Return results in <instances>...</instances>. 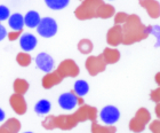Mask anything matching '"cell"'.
<instances>
[{
    "mask_svg": "<svg viewBox=\"0 0 160 133\" xmlns=\"http://www.w3.org/2000/svg\"><path fill=\"white\" fill-rule=\"evenodd\" d=\"M77 103L78 98L72 92H67V93L61 94L60 98H58V104L64 110H72L74 107L77 106Z\"/></svg>",
    "mask_w": 160,
    "mask_h": 133,
    "instance_id": "4",
    "label": "cell"
},
{
    "mask_svg": "<svg viewBox=\"0 0 160 133\" xmlns=\"http://www.w3.org/2000/svg\"><path fill=\"white\" fill-rule=\"evenodd\" d=\"M37 38L31 33H24L20 38V46L24 52L33 51L37 46Z\"/></svg>",
    "mask_w": 160,
    "mask_h": 133,
    "instance_id": "5",
    "label": "cell"
},
{
    "mask_svg": "<svg viewBox=\"0 0 160 133\" xmlns=\"http://www.w3.org/2000/svg\"><path fill=\"white\" fill-rule=\"evenodd\" d=\"M50 108H52V104L48 100H40L38 101L37 104L34 106V111L38 114V115H46L50 111Z\"/></svg>",
    "mask_w": 160,
    "mask_h": 133,
    "instance_id": "9",
    "label": "cell"
},
{
    "mask_svg": "<svg viewBox=\"0 0 160 133\" xmlns=\"http://www.w3.org/2000/svg\"><path fill=\"white\" fill-rule=\"evenodd\" d=\"M5 118H6V114H5V111H3V110L0 108V122L5 120Z\"/></svg>",
    "mask_w": 160,
    "mask_h": 133,
    "instance_id": "13",
    "label": "cell"
},
{
    "mask_svg": "<svg viewBox=\"0 0 160 133\" xmlns=\"http://www.w3.org/2000/svg\"><path fill=\"white\" fill-rule=\"evenodd\" d=\"M9 16H10L9 8L6 6H3V5H1V6H0V22L8 20Z\"/></svg>",
    "mask_w": 160,
    "mask_h": 133,
    "instance_id": "11",
    "label": "cell"
},
{
    "mask_svg": "<svg viewBox=\"0 0 160 133\" xmlns=\"http://www.w3.org/2000/svg\"><path fill=\"white\" fill-rule=\"evenodd\" d=\"M24 133H32V132H24Z\"/></svg>",
    "mask_w": 160,
    "mask_h": 133,
    "instance_id": "14",
    "label": "cell"
},
{
    "mask_svg": "<svg viewBox=\"0 0 160 133\" xmlns=\"http://www.w3.org/2000/svg\"><path fill=\"white\" fill-rule=\"evenodd\" d=\"M37 31L43 38H50L56 35L57 23L52 17H43L41 19L37 27Z\"/></svg>",
    "mask_w": 160,
    "mask_h": 133,
    "instance_id": "1",
    "label": "cell"
},
{
    "mask_svg": "<svg viewBox=\"0 0 160 133\" xmlns=\"http://www.w3.org/2000/svg\"><path fill=\"white\" fill-rule=\"evenodd\" d=\"M8 24H9L10 29H13L14 31H21L24 27L23 15L20 13H15L13 15H10L8 19Z\"/></svg>",
    "mask_w": 160,
    "mask_h": 133,
    "instance_id": "7",
    "label": "cell"
},
{
    "mask_svg": "<svg viewBox=\"0 0 160 133\" xmlns=\"http://www.w3.org/2000/svg\"><path fill=\"white\" fill-rule=\"evenodd\" d=\"M36 64L40 70H42L43 72H50L54 69V60L49 54L47 53H40L36 57Z\"/></svg>",
    "mask_w": 160,
    "mask_h": 133,
    "instance_id": "3",
    "label": "cell"
},
{
    "mask_svg": "<svg viewBox=\"0 0 160 133\" xmlns=\"http://www.w3.org/2000/svg\"><path fill=\"white\" fill-rule=\"evenodd\" d=\"M69 1L70 0H45L47 6L49 7L50 9L54 10H60L65 8L68 6V3H69Z\"/></svg>",
    "mask_w": 160,
    "mask_h": 133,
    "instance_id": "10",
    "label": "cell"
},
{
    "mask_svg": "<svg viewBox=\"0 0 160 133\" xmlns=\"http://www.w3.org/2000/svg\"><path fill=\"white\" fill-rule=\"evenodd\" d=\"M101 120L104 124L108 125H112V124L117 123L120 118V111L117 109V107L113 106H107L101 110L100 113Z\"/></svg>",
    "mask_w": 160,
    "mask_h": 133,
    "instance_id": "2",
    "label": "cell"
},
{
    "mask_svg": "<svg viewBox=\"0 0 160 133\" xmlns=\"http://www.w3.org/2000/svg\"><path fill=\"white\" fill-rule=\"evenodd\" d=\"M73 91L78 97H83V95H86L89 92V85L85 80H77L74 83Z\"/></svg>",
    "mask_w": 160,
    "mask_h": 133,
    "instance_id": "8",
    "label": "cell"
},
{
    "mask_svg": "<svg viewBox=\"0 0 160 133\" xmlns=\"http://www.w3.org/2000/svg\"><path fill=\"white\" fill-rule=\"evenodd\" d=\"M23 17H24V25H27L28 28H31V29L37 28L40 20H41L39 13L36 12V10L28 12V13L25 14V16H23Z\"/></svg>",
    "mask_w": 160,
    "mask_h": 133,
    "instance_id": "6",
    "label": "cell"
},
{
    "mask_svg": "<svg viewBox=\"0 0 160 133\" xmlns=\"http://www.w3.org/2000/svg\"><path fill=\"white\" fill-rule=\"evenodd\" d=\"M6 36H7L6 29H5V27H3V25H1V24H0V41H1L2 39H5V38H6Z\"/></svg>",
    "mask_w": 160,
    "mask_h": 133,
    "instance_id": "12",
    "label": "cell"
}]
</instances>
